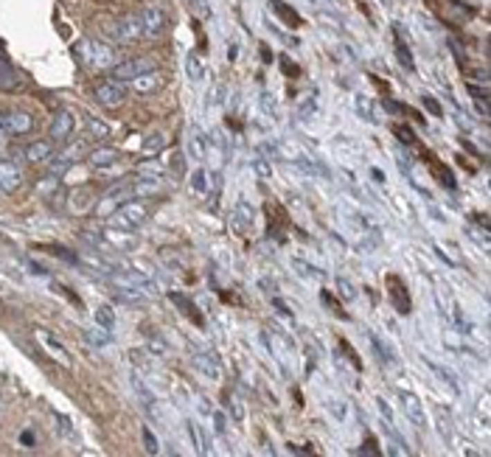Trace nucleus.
Here are the masks:
<instances>
[{
    "instance_id": "f257e3e1",
    "label": "nucleus",
    "mask_w": 491,
    "mask_h": 457,
    "mask_svg": "<svg viewBox=\"0 0 491 457\" xmlns=\"http://www.w3.org/2000/svg\"><path fill=\"white\" fill-rule=\"evenodd\" d=\"M149 219H152V202H149V199H141V196H132V199H127L124 205L110 216V227L135 233V230L143 227Z\"/></svg>"
},
{
    "instance_id": "f03ea898",
    "label": "nucleus",
    "mask_w": 491,
    "mask_h": 457,
    "mask_svg": "<svg viewBox=\"0 0 491 457\" xmlns=\"http://www.w3.org/2000/svg\"><path fill=\"white\" fill-rule=\"evenodd\" d=\"M79 54L84 59L87 68L93 71H110L116 65V48L110 42H98V39H84L79 45Z\"/></svg>"
},
{
    "instance_id": "7ed1b4c3",
    "label": "nucleus",
    "mask_w": 491,
    "mask_h": 457,
    "mask_svg": "<svg viewBox=\"0 0 491 457\" xmlns=\"http://www.w3.org/2000/svg\"><path fill=\"white\" fill-rule=\"evenodd\" d=\"M93 98L98 101L101 107L113 110V107H121V104H124V98H127V87H124V82L107 79V82H98V84L93 87Z\"/></svg>"
},
{
    "instance_id": "20e7f679",
    "label": "nucleus",
    "mask_w": 491,
    "mask_h": 457,
    "mask_svg": "<svg viewBox=\"0 0 491 457\" xmlns=\"http://www.w3.org/2000/svg\"><path fill=\"white\" fill-rule=\"evenodd\" d=\"M127 199H132V185H130V183H121V185H116L113 191H107V194L98 199L96 214H98V216H113Z\"/></svg>"
},
{
    "instance_id": "39448f33",
    "label": "nucleus",
    "mask_w": 491,
    "mask_h": 457,
    "mask_svg": "<svg viewBox=\"0 0 491 457\" xmlns=\"http://www.w3.org/2000/svg\"><path fill=\"white\" fill-rule=\"evenodd\" d=\"M110 71H113V79H116V82H132V79H138V76H143V73L154 71V62H152V59H146V57H135V59L116 62Z\"/></svg>"
},
{
    "instance_id": "423d86ee",
    "label": "nucleus",
    "mask_w": 491,
    "mask_h": 457,
    "mask_svg": "<svg viewBox=\"0 0 491 457\" xmlns=\"http://www.w3.org/2000/svg\"><path fill=\"white\" fill-rule=\"evenodd\" d=\"M141 20H143V37H152V39L163 37L166 28H169V15L163 12L160 6H146L141 12Z\"/></svg>"
},
{
    "instance_id": "0eeeda50",
    "label": "nucleus",
    "mask_w": 491,
    "mask_h": 457,
    "mask_svg": "<svg viewBox=\"0 0 491 457\" xmlns=\"http://www.w3.org/2000/svg\"><path fill=\"white\" fill-rule=\"evenodd\" d=\"M0 129L9 135H28L34 129V118L26 110H9L0 115Z\"/></svg>"
},
{
    "instance_id": "6e6552de",
    "label": "nucleus",
    "mask_w": 491,
    "mask_h": 457,
    "mask_svg": "<svg viewBox=\"0 0 491 457\" xmlns=\"http://www.w3.org/2000/svg\"><path fill=\"white\" fill-rule=\"evenodd\" d=\"M34 337L39 339L42 348H48V353H51V357L57 360L60 365H71V353H68V348H65L57 337H53L51 331H45V328H34Z\"/></svg>"
},
{
    "instance_id": "1a4fd4ad",
    "label": "nucleus",
    "mask_w": 491,
    "mask_h": 457,
    "mask_svg": "<svg viewBox=\"0 0 491 457\" xmlns=\"http://www.w3.org/2000/svg\"><path fill=\"white\" fill-rule=\"evenodd\" d=\"M399 401H402V407H404V416L416 424V427H427V413H424V404L416 393L410 390H399Z\"/></svg>"
},
{
    "instance_id": "9d476101",
    "label": "nucleus",
    "mask_w": 491,
    "mask_h": 457,
    "mask_svg": "<svg viewBox=\"0 0 491 457\" xmlns=\"http://www.w3.org/2000/svg\"><path fill=\"white\" fill-rule=\"evenodd\" d=\"M194 368H197L208 382H220V379H222V365H220V360H216L211 351H197V353H194Z\"/></svg>"
},
{
    "instance_id": "9b49d317",
    "label": "nucleus",
    "mask_w": 491,
    "mask_h": 457,
    "mask_svg": "<svg viewBox=\"0 0 491 457\" xmlns=\"http://www.w3.org/2000/svg\"><path fill=\"white\" fill-rule=\"evenodd\" d=\"M23 185V171L17 163H0V196H9Z\"/></svg>"
},
{
    "instance_id": "f8f14e48",
    "label": "nucleus",
    "mask_w": 491,
    "mask_h": 457,
    "mask_svg": "<svg viewBox=\"0 0 491 457\" xmlns=\"http://www.w3.org/2000/svg\"><path fill=\"white\" fill-rule=\"evenodd\" d=\"M84 151V140H79V143H73L71 149H65L62 155H53L51 160H48V169H51V174H62V171H68L73 163H76V158Z\"/></svg>"
},
{
    "instance_id": "ddd939ff",
    "label": "nucleus",
    "mask_w": 491,
    "mask_h": 457,
    "mask_svg": "<svg viewBox=\"0 0 491 457\" xmlns=\"http://www.w3.org/2000/svg\"><path fill=\"white\" fill-rule=\"evenodd\" d=\"M116 23H118V42H135V39L143 37V20H141V15H127V17L116 20Z\"/></svg>"
},
{
    "instance_id": "4468645a",
    "label": "nucleus",
    "mask_w": 491,
    "mask_h": 457,
    "mask_svg": "<svg viewBox=\"0 0 491 457\" xmlns=\"http://www.w3.org/2000/svg\"><path fill=\"white\" fill-rule=\"evenodd\" d=\"M163 84H166V82H163V76H160L157 68H154V71H149V73L132 79V82H130V90L138 93V95H152V93H157Z\"/></svg>"
},
{
    "instance_id": "2eb2a0df",
    "label": "nucleus",
    "mask_w": 491,
    "mask_h": 457,
    "mask_svg": "<svg viewBox=\"0 0 491 457\" xmlns=\"http://www.w3.org/2000/svg\"><path fill=\"white\" fill-rule=\"evenodd\" d=\"M73 129H76L73 113L62 110V113H57V118H53V124H51V140H68L73 135Z\"/></svg>"
},
{
    "instance_id": "dca6fc26",
    "label": "nucleus",
    "mask_w": 491,
    "mask_h": 457,
    "mask_svg": "<svg viewBox=\"0 0 491 457\" xmlns=\"http://www.w3.org/2000/svg\"><path fill=\"white\" fill-rule=\"evenodd\" d=\"M98 236H101V244H113L116 250H135V236H130L127 230L104 227Z\"/></svg>"
},
{
    "instance_id": "f3484780",
    "label": "nucleus",
    "mask_w": 491,
    "mask_h": 457,
    "mask_svg": "<svg viewBox=\"0 0 491 457\" xmlns=\"http://www.w3.org/2000/svg\"><path fill=\"white\" fill-rule=\"evenodd\" d=\"M23 158H26L28 163H48V160L53 158V143H51V140H34V143L26 146Z\"/></svg>"
},
{
    "instance_id": "a211bd4d",
    "label": "nucleus",
    "mask_w": 491,
    "mask_h": 457,
    "mask_svg": "<svg viewBox=\"0 0 491 457\" xmlns=\"http://www.w3.org/2000/svg\"><path fill=\"white\" fill-rule=\"evenodd\" d=\"M84 160H87L93 169H110V166L118 160V151H116L113 146H98V149L90 151Z\"/></svg>"
},
{
    "instance_id": "6ab92c4d",
    "label": "nucleus",
    "mask_w": 491,
    "mask_h": 457,
    "mask_svg": "<svg viewBox=\"0 0 491 457\" xmlns=\"http://www.w3.org/2000/svg\"><path fill=\"white\" fill-rule=\"evenodd\" d=\"M84 140H96V143H104L107 138L113 135V129H110V124L107 121H101V118H87L84 121Z\"/></svg>"
},
{
    "instance_id": "aec40b11",
    "label": "nucleus",
    "mask_w": 491,
    "mask_h": 457,
    "mask_svg": "<svg viewBox=\"0 0 491 457\" xmlns=\"http://www.w3.org/2000/svg\"><path fill=\"white\" fill-rule=\"evenodd\" d=\"M160 188H163V183H160L157 177H141V180H135V183H132V196L149 199V196H154Z\"/></svg>"
},
{
    "instance_id": "412c9836",
    "label": "nucleus",
    "mask_w": 491,
    "mask_h": 457,
    "mask_svg": "<svg viewBox=\"0 0 491 457\" xmlns=\"http://www.w3.org/2000/svg\"><path fill=\"white\" fill-rule=\"evenodd\" d=\"M188 432L194 435V443H197V451H199V454H213V443H211V435H208V432H205L199 424H194V421H191V424H188Z\"/></svg>"
},
{
    "instance_id": "4be33fe9",
    "label": "nucleus",
    "mask_w": 491,
    "mask_h": 457,
    "mask_svg": "<svg viewBox=\"0 0 491 457\" xmlns=\"http://www.w3.org/2000/svg\"><path fill=\"white\" fill-rule=\"evenodd\" d=\"M0 87H6V90L17 87V73H15V68H12V62L6 59L3 50H0Z\"/></svg>"
},
{
    "instance_id": "5701e85b",
    "label": "nucleus",
    "mask_w": 491,
    "mask_h": 457,
    "mask_svg": "<svg viewBox=\"0 0 491 457\" xmlns=\"http://www.w3.org/2000/svg\"><path fill=\"white\" fill-rule=\"evenodd\" d=\"M191 191H194L197 196H205V194L211 191V174H208L202 166L191 171Z\"/></svg>"
},
{
    "instance_id": "b1692460",
    "label": "nucleus",
    "mask_w": 491,
    "mask_h": 457,
    "mask_svg": "<svg viewBox=\"0 0 491 457\" xmlns=\"http://www.w3.org/2000/svg\"><path fill=\"white\" fill-rule=\"evenodd\" d=\"M188 155H191L194 160H205V155H208V140H205V135L194 132V135L188 138Z\"/></svg>"
},
{
    "instance_id": "393cba45",
    "label": "nucleus",
    "mask_w": 491,
    "mask_h": 457,
    "mask_svg": "<svg viewBox=\"0 0 491 457\" xmlns=\"http://www.w3.org/2000/svg\"><path fill=\"white\" fill-rule=\"evenodd\" d=\"M233 219H236V225L239 227H253V222H256V214H253V205L250 202H239L236 205V214H233Z\"/></svg>"
},
{
    "instance_id": "a878e982",
    "label": "nucleus",
    "mask_w": 491,
    "mask_h": 457,
    "mask_svg": "<svg viewBox=\"0 0 491 457\" xmlns=\"http://www.w3.org/2000/svg\"><path fill=\"white\" fill-rule=\"evenodd\" d=\"M84 339L90 342V345H96V348H104V345H110L113 339H110V331H107V328H87L84 331Z\"/></svg>"
},
{
    "instance_id": "bb28decb",
    "label": "nucleus",
    "mask_w": 491,
    "mask_h": 457,
    "mask_svg": "<svg viewBox=\"0 0 491 457\" xmlns=\"http://www.w3.org/2000/svg\"><path fill=\"white\" fill-rule=\"evenodd\" d=\"M186 68H188V79H191L194 84H199V82L205 79V62H202L197 54H191V57H188Z\"/></svg>"
},
{
    "instance_id": "cd10ccee",
    "label": "nucleus",
    "mask_w": 491,
    "mask_h": 457,
    "mask_svg": "<svg viewBox=\"0 0 491 457\" xmlns=\"http://www.w3.org/2000/svg\"><path fill=\"white\" fill-rule=\"evenodd\" d=\"M96 323H98L101 328H107V331H113V328H116V315H113V309H110V306L96 309Z\"/></svg>"
},
{
    "instance_id": "c85d7f7f",
    "label": "nucleus",
    "mask_w": 491,
    "mask_h": 457,
    "mask_svg": "<svg viewBox=\"0 0 491 457\" xmlns=\"http://www.w3.org/2000/svg\"><path fill=\"white\" fill-rule=\"evenodd\" d=\"M172 300H175V303H177V306H183V309H186V315H188V317H191V320H194V323H197V326H202V323H205V320H202V317H199V312H197V309H194V303H188V300H186V297H183V295H172Z\"/></svg>"
},
{
    "instance_id": "c756f323",
    "label": "nucleus",
    "mask_w": 491,
    "mask_h": 457,
    "mask_svg": "<svg viewBox=\"0 0 491 457\" xmlns=\"http://www.w3.org/2000/svg\"><path fill=\"white\" fill-rule=\"evenodd\" d=\"M253 171H256L258 180H269V177H272V166H269L267 158H256V160H253Z\"/></svg>"
},
{
    "instance_id": "7c9ffc66",
    "label": "nucleus",
    "mask_w": 491,
    "mask_h": 457,
    "mask_svg": "<svg viewBox=\"0 0 491 457\" xmlns=\"http://www.w3.org/2000/svg\"><path fill=\"white\" fill-rule=\"evenodd\" d=\"M163 146H166V135H163V132H152V135H149V140L143 143V149H146V151H160Z\"/></svg>"
},
{
    "instance_id": "2f4dec72",
    "label": "nucleus",
    "mask_w": 491,
    "mask_h": 457,
    "mask_svg": "<svg viewBox=\"0 0 491 457\" xmlns=\"http://www.w3.org/2000/svg\"><path fill=\"white\" fill-rule=\"evenodd\" d=\"M228 410H231V416H233V421H244V410H242V401L236 398V395H228Z\"/></svg>"
},
{
    "instance_id": "473e14b6",
    "label": "nucleus",
    "mask_w": 491,
    "mask_h": 457,
    "mask_svg": "<svg viewBox=\"0 0 491 457\" xmlns=\"http://www.w3.org/2000/svg\"><path fill=\"white\" fill-rule=\"evenodd\" d=\"M143 446H146L149 454H157V451H160V443H157V438H154V432H152L149 427H143Z\"/></svg>"
},
{
    "instance_id": "72a5a7b5",
    "label": "nucleus",
    "mask_w": 491,
    "mask_h": 457,
    "mask_svg": "<svg viewBox=\"0 0 491 457\" xmlns=\"http://www.w3.org/2000/svg\"><path fill=\"white\" fill-rule=\"evenodd\" d=\"M357 110L362 113V118H368V121H373V115H371V101H368L365 95H357Z\"/></svg>"
},
{
    "instance_id": "f704fd0d",
    "label": "nucleus",
    "mask_w": 491,
    "mask_h": 457,
    "mask_svg": "<svg viewBox=\"0 0 491 457\" xmlns=\"http://www.w3.org/2000/svg\"><path fill=\"white\" fill-rule=\"evenodd\" d=\"M149 351L157 353V357H166V353H169V345H166V342H160V339L154 337V339H149Z\"/></svg>"
},
{
    "instance_id": "c9c22d12",
    "label": "nucleus",
    "mask_w": 491,
    "mask_h": 457,
    "mask_svg": "<svg viewBox=\"0 0 491 457\" xmlns=\"http://www.w3.org/2000/svg\"><path fill=\"white\" fill-rule=\"evenodd\" d=\"M337 289L343 292V300H354V297H357V292H354V286H351L348 281H343V278H337Z\"/></svg>"
},
{
    "instance_id": "e433bc0d",
    "label": "nucleus",
    "mask_w": 491,
    "mask_h": 457,
    "mask_svg": "<svg viewBox=\"0 0 491 457\" xmlns=\"http://www.w3.org/2000/svg\"><path fill=\"white\" fill-rule=\"evenodd\" d=\"M60 188V183H57V174H53V177H48V180H42L39 183V194H53V191H57Z\"/></svg>"
},
{
    "instance_id": "4c0bfd02",
    "label": "nucleus",
    "mask_w": 491,
    "mask_h": 457,
    "mask_svg": "<svg viewBox=\"0 0 491 457\" xmlns=\"http://www.w3.org/2000/svg\"><path fill=\"white\" fill-rule=\"evenodd\" d=\"M438 427H441V435H444V440H452V424L447 427V416L438 410Z\"/></svg>"
},
{
    "instance_id": "58836bf2",
    "label": "nucleus",
    "mask_w": 491,
    "mask_h": 457,
    "mask_svg": "<svg viewBox=\"0 0 491 457\" xmlns=\"http://www.w3.org/2000/svg\"><path fill=\"white\" fill-rule=\"evenodd\" d=\"M211 416H213V424H216L213 432H216V435H222V432H225V416H222V413H216V410H213Z\"/></svg>"
},
{
    "instance_id": "ea45409f",
    "label": "nucleus",
    "mask_w": 491,
    "mask_h": 457,
    "mask_svg": "<svg viewBox=\"0 0 491 457\" xmlns=\"http://www.w3.org/2000/svg\"><path fill=\"white\" fill-rule=\"evenodd\" d=\"M197 404H199V407H197V410H199V413H202V416H205V418H208V416H211V413H213V410H211V401H208V398H205V395H202V398H199V401H197Z\"/></svg>"
},
{
    "instance_id": "a19ab883",
    "label": "nucleus",
    "mask_w": 491,
    "mask_h": 457,
    "mask_svg": "<svg viewBox=\"0 0 491 457\" xmlns=\"http://www.w3.org/2000/svg\"><path fill=\"white\" fill-rule=\"evenodd\" d=\"M379 413H382V416L388 418V424H393V413H391V407H388V404L382 401V398H379Z\"/></svg>"
},
{
    "instance_id": "79ce46f5",
    "label": "nucleus",
    "mask_w": 491,
    "mask_h": 457,
    "mask_svg": "<svg viewBox=\"0 0 491 457\" xmlns=\"http://www.w3.org/2000/svg\"><path fill=\"white\" fill-rule=\"evenodd\" d=\"M197 3H199L202 9H208V0H197Z\"/></svg>"
},
{
    "instance_id": "37998d69",
    "label": "nucleus",
    "mask_w": 491,
    "mask_h": 457,
    "mask_svg": "<svg viewBox=\"0 0 491 457\" xmlns=\"http://www.w3.org/2000/svg\"><path fill=\"white\" fill-rule=\"evenodd\" d=\"M6 149V143H3V138H0V151H3Z\"/></svg>"
}]
</instances>
